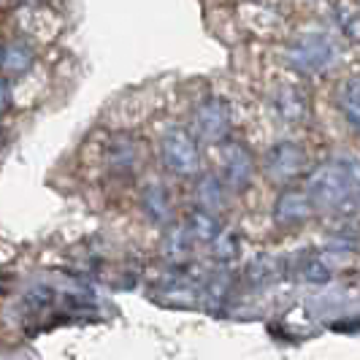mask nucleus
<instances>
[{
  "instance_id": "8",
  "label": "nucleus",
  "mask_w": 360,
  "mask_h": 360,
  "mask_svg": "<svg viewBox=\"0 0 360 360\" xmlns=\"http://www.w3.org/2000/svg\"><path fill=\"white\" fill-rule=\"evenodd\" d=\"M141 209L149 217V222H155V225H171L174 222L171 195H168V190L162 184H158V181L146 184L144 190H141Z\"/></svg>"
},
{
  "instance_id": "14",
  "label": "nucleus",
  "mask_w": 360,
  "mask_h": 360,
  "mask_svg": "<svg viewBox=\"0 0 360 360\" xmlns=\"http://www.w3.org/2000/svg\"><path fill=\"white\" fill-rule=\"evenodd\" d=\"M339 103H342V114L347 117V122L360 133V79H349L344 84Z\"/></svg>"
},
{
  "instance_id": "15",
  "label": "nucleus",
  "mask_w": 360,
  "mask_h": 360,
  "mask_svg": "<svg viewBox=\"0 0 360 360\" xmlns=\"http://www.w3.org/2000/svg\"><path fill=\"white\" fill-rule=\"evenodd\" d=\"M276 108H279L288 120H301L304 111H307V103H304V98H298L295 90H285L279 95V101H276Z\"/></svg>"
},
{
  "instance_id": "3",
  "label": "nucleus",
  "mask_w": 360,
  "mask_h": 360,
  "mask_svg": "<svg viewBox=\"0 0 360 360\" xmlns=\"http://www.w3.org/2000/svg\"><path fill=\"white\" fill-rule=\"evenodd\" d=\"M193 130L198 141L219 144L231 133V106L222 98H206L193 114Z\"/></svg>"
},
{
  "instance_id": "4",
  "label": "nucleus",
  "mask_w": 360,
  "mask_h": 360,
  "mask_svg": "<svg viewBox=\"0 0 360 360\" xmlns=\"http://www.w3.org/2000/svg\"><path fill=\"white\" fill-rule=\"evenodd\" d=\"M304 171H307V152L292 141L271 146V152L266 155V176L271 181L288 184V181L304 176Z\"/></svg>"
},
{
  "instance_id": "11",
  "label": "nucleus",
  "mask_w": 360,
  "mask_h": 360,
  "mask_svg": "<svg viewBox=\"0 0 360 360\" xmlns=\"http://www.w3.org/2000/svg\"><path fill=\"white\" fill-rule=\"evenodd\" d=\"M187 231L193 233L195 241H206V244H212L217 236L222 233V225H219V219L214 217V212H209V209H198V212H193L190 219H187Z\"/></svg>"
},
{
  "instance_id": "1",
  "label": "nucleus",
  "mask_w": 360,
  "mask_h": 360,
  "mask_svg": "<svg viewBox=\"0 0 360 360\" xmlns=\"http://www.w3.org/2000/svg\"><path fill=\"white\" fill-rule=\"evenodd\" d=\"M360 171L347 160L320 162L307 179V193L317 209H339L352 198Z\"/></svg>"
},
{
  "instance_id": "5",
  "label": "nucleus",
  "mask_w": 360,
  "mask_h": 360,
  "mask_svg": "<svg viewBox=\"0 0 360 360\" xmlns=\"http://www.w3.org/2000/svg\"><path fill=\"white\" fill-rule=\"evenodd\" d=\"M219 158H222V181L231 190H236V193L247 190L255 176L252 152L241 144V141H225Z\"/></svg>"
},
{
  "instance_id": "18",
  "label": "nucleus",
  "mask_w": 360,
  "mask_h": 360,
  "mask_svg": "<svg viewBox=\"0 0 360 360\" xmlns=\"http://www.w3.org/2000/svg\"><path fill=\"white\" fill-rule=\"evenodd\" d=\"M11 108V84L6 79H0V114Z\"/></svg>"
},
{
  "instance_id": "2",
  "label": "nucleus",
  "mask_w": 360,
  "mask_h": 360,
  "mask_svg": "<svg viewBox=\"0 0 360 360\" xmlns=\"http://www.w3.org/2000/svg\"><path fill=\"white\" fill-rule=\"evenodd\" d=\"M162 165L176 176H195L200 171L198 136L187 127H168L160 139Z\"/></svg>"
},
{
  "instance_id": "13",
  "label": "nucleus",
  "mask_w": 360,
  "mask_h": 360,
  "mask_svg": "<svg viewBox=\"0 0 360 360\" xmlns=\"http://www.w3.org/2000/svg\"><path fill=\"white\" fill-rule=\"evenodd\" d=\"M193 233L187 231V225L184 228H171L165 238H162V255L168 257V260H174V263H181L190 250H193Z\"/></svg>"
},
{
  "instance_id": "12",
  "label": "nucleus",
  "mask_w": 360,
  "mask_h": 360,
  "mask_svg": "<svg viewBox=\"0 0 360 360\" xmlns=\"http://www.w3.org/2000/svg\"><path fill=\"white\" fill-rule=\"evenodd\" d=\"M33 60H36V54L27 44H19V41L8 44L3 49V71L11 73V76H22V73H27L33 68Z\"/></svg>"
},
{
  "instance_id": "17",
  "label": "nucleus",
  "mask_w": 360,
  "mask_h": 360,
  "mask_svg": "<svg viewBox=\"0 0 360 360\" xmlns=\"http://www.w3.org/2000/svg\"><path fill=\"white\" fill-rule=\"evenodd\" d=\"M228 292V279L222 274H214L212 279H206V301H222Z\"/></svg>"
},
{
  "instance_id": "6",
  "label": "nucleus",
  "mask_w": 360,
  "mask_h": 360,
  "mask_svg": "<svg viewBox=\"0 0 360 360\" xmlns=\"http://www.w3.org/2000/svg\"><path fill=\"white\" fill-rule=\"evenodd\" d=\"M290 65L298 71H320L333 57V44L325 36H307L290 46Z\"/></svg>"
},
{
  "instance_id": "16",
  "label": "nucleus",
  "mask_w": 360,
  "mask_h": 360,
  "mask_svg": "<svg viewBox=\"0 0 360 360\" xmlns=\"http://www.w3.org/2000/svg\"><path fill=\"white\" fill-rule=\"evenodd\" d=\"M52 298H54V290L36 288V290H30V292L25 295V307L33 309V311H41V309L52 307Z\"/></svg>"
},
{
  "instance_id": "9",
  "label": "nucleus",
  "mask_w": 360,
  "mask_h": 360,
  "mask_svg": "<svg viewBox=\"0 0 360 360\" xmlns=\"http://www.w3.org/2000/svg\"><path fill=\"white\" fill-rule=\"evenodd\" d=\"M225 181H219L212 174H203L195 184V200H198L200 209H209V212H219L222 203H225Z\"/></svg>"
},
{
  "instance_id": "10",
  "label": "nucleus",
  "mask_w": 360,
  "mask_h": 360,
  "mask_svg": "<svg viewBox=\"0 0 360 360\" xmlns=\"http://www.w3.org/2000/svg\"><path fill=\"white\" fill-rule=\"evenodd\" d=\"M139 158V144L130 136H114V141L108 144V165L114 171H130L133 162Z\"/></svg>"
},
{
  "instance_id": "19",
  "label": "nucleus",
  "mask_w": 360,
  "mask_h": 360,
  "mask_svg": "<svg viewBox=\"0 0 360 360\" xmlns=\"http://www.w3.org/2000/svg\"><path fill=\"white\" fill-rule=\"evenodd\" d=\"M0 68H3V46H0Z\"/></svg>"
},
{
  "instance_id": "7",
  "label": "nucleus",
  "mask_w": 360,
  "mask_h": 360,
  "mask_svg": "<svg viewBox=\"0 0 360 360\" xmlns=\"http://www.w3.org/2000/svg\"><path fill=\"white\" fill-rule=\"evenodd\" d=\"M314 209L317 206L311 203L307 190H285L274 203V219L285 228H292V225L307 222L309 217L314 214Z\"/></svg>"
}]
</instances>
